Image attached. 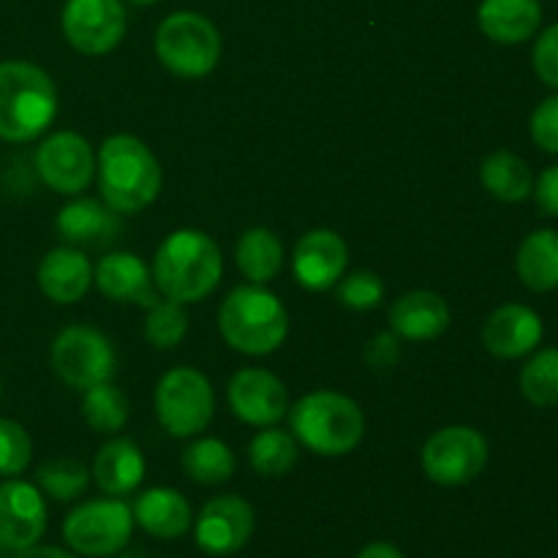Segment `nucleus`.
I'll list each match as a JSON object with an SVG mask.
<instances>
[{
  "label": "nucleus",
  "instance_id": "obj_19",
  "mask_svg": "<svg viewBox=\"0 0 558 558\" xmlns=\"http://www.w3.org/2000/svg\"><path fill=\"white\" fill-rule=\"evenodd\" d=\"M450 305L441 294L414 289L398 298L390 308V327L401 341L423 343L445 336L450 327Z\"/></svg>",
  "mask_w": 558,
  "mask_h": 558
},
{
  "label": "nucleus",
  "instance_id": "obj_43",
  "mask_svg": "<svg viewBox=\"0 0 558 558\" xmlns=\"http://www.w3.org/2000/svg\"><path fill=\"white\" fill-rule=\"evenodd\" d=\"M118 558H142V556H136V554H123V556H118Z\"/></svg>",
  "mask_w": 558,
  "mask_h": 558
},
{
  "label": "nucleus",
  "instance_id": "obj_26",
  "mask_svg": "<svg viewBox=\"0 0 558 558\" xmlns=\"http://www.w3.org/2000/svg\"><path fill=\"white\" fill-rule=\"evenodd\" d=\"M480 180L494 199L507 202V205L529 199L534 191L532 167L512 150L488 153L480 167Z\"/></svg>",
  "mask_w": 558,
  "mask_h": 558
},
{
  "label": "nucleus",
  "instance_id": "obj_11",
  "mask_svg": "<svg viewBox=\"0 0 558 558\" xmlns=\"http://www.w3.org/2000/svg\"><path fill=\"white\" fill-rule=\"evenodd\" d=\"M60 25L76 52L107 54L123 41L129 20L123 0H65Z\"/></svg>",
  "mask_w": 558,
  "mask_h": 558
},
{
  "label": "nucleus",
  "instance_id": "obj_23",
  "mask_svg": "<svg viewBox=\"0 0 558 558\" xmlns=\"http://www.w3.org/2000/svg\"><path fill=\"white\" fill-rule=\"evenodd\" d=\"M131 512H134V523H140L156 539H180L194 526L189 499L174 488L145 490L136 496Z\"/></svg>",
  "mask_w": 558,
  "mask_h": 558
},
{
  "label": "nucleus",
  "instance_id": "obj_6",
  "mask_svg": "<svg viewBox=\"0 0 558 558\" xmlns=\"http://www.w3.org/2000/svg\"><path fill=\"white\" fill-rule=\"evenodd\" d=\"M156 54L172 74L199 80L221 60V33L196 11H174L158 25Z\"/></svg>",
  "mask_w": 558,
  "mask_h": 558
},
{
  "label": "nucleus",
  "instance_id": "obj_2",
  "mask_svg": "<svg viewBox=\"0 0 558 558\" xmlns=\"http://www.w3.org/2000/svg\"><path fill=\"white\" fill-rule=\"evenodd\" d=\"M223 276V259L210 234L202 229H178L169 234L153 259L156 289L178 303H199Z\"/></svg>",
  "mask_w": 558,
  "mask_h": 558
},
{
  "label": "nucleus",
  "instance_id": "obj_8",
  "mask_svg": "<svg viewBox=\"0 0 558 558\" xmlns=\"http://www.w3.org/2000/svg\"><path fill=\"white\" fill-rule=\"evenodd\" d=\"M134 534V512L125 501L90 499L65 515L63 539L76 556L107 558L123 554Z\"/></svg>",
  "mask_w": 558,
  "mask_h": 558
},
{
  "label": "nucleus",
  "instance_id": "obj_7",
  "mask_svg": "<svg viewBox=\"0 0 558 558\" xmlns=\"http://www.w3.org/2000/svg\"><path fill=\"white\" fill-rule=\"evenodd\" d=\"M156 414L161 428L174 439L202 434L216 414V392L207 376L189 365L167 371L156 385Z\"/></svg>",
  "mask_w": 558,
  "mask_h": 558
},
{
  "label": "nucleus",
  "instance_id": "obj_14",
  "mask_svg": "<svg viewBox=\"0 0 558 558\" xmlns=\"http://www.w3.org/2000/svg\"><path fill=\"white\" fill-rule=\"evenodd\" d=\"M47 532V505L36 485L25 480H9L0 485V548H33Z\"/></svg>",
  "mask_w": 558,
  "mask_h": 558
},
{
  "label": "nucleus",
  "instance_id": "obj_4",
  "mask_svg": "<svg viewBox=\"0 0 558 558\" xmlns=\"http://www.w3.org/2000/svg\"><path fill=\"white\" fill-rule=\"evenodd\" d=\"M289 428L300 445L325 458H341L357 450L365 436V414L349 396L316 390L300 398L289 412Z\"/></svg>",
  "mask_w": 558,
  "mask_h": 558
},
{
  "label": "nucleus",
  "instance_id": "obj_18",
  "mask_svg": "<svg viewBox=\"0 0 558 558\" xmlns=\"http://www.w3.org/2000/svg\"><path fill=\"white\" fill-rule=\"evenodd\" d=\"M93 283L112 303L140 305L147 311L161 300V292L153 281V270H147L145 262L129 251H112V254L101 256L93 270Z\"/></svg>",
  "mask_w": 558,
  "mask_h": 558
},
{
  "label": "nucleus",
  "instance_id": "obj_38",
  "mask_svg": "<svg viewBox=\"0 0 558 558\" xmlns=\"http://www.w3.org/2000/svg\"><path fill=\"white\" fill-rule=\"evenodd\" d=\"M401 338L396 332H376L368 343H365V363L374 371H392L401 360Z\"/></svg>",
  "mask_w": 558,
  "mask_h": 558
},
{
  "label": "nucleus",
  "instance_id": "obj_9",
  "mask_svg": "<svg viewBox=\"0 0 558 558\" xmlns=\"http://www.w3.org/2000/svg\"><path fill=\"white\" fill-rule=\"evenodd\" d=\"M488 456V439L477 428L447 425L428 436L423 452H420V461H423V472L430 483L441 485V488H458L485 472Z\"/></svg>",
  "mask_w": 558,
  "mask_h": 558
},
{
  "label": "nucleus",
  "instance_id": "obj_42",
  "mask_svg": "<svg viewBox=\"0 0 558 558\" xmlns=\"http://www.w3.org/2000/svg\"><path fill=\"white\" fill-rule=\"evenodd\" d=\"M129 3H134V5H153V3H158V0H129Z\"/></svg>",
  "mask_w": 558,
  "mask_h": 558
},
{
  "label": "nucleus",
  "instance_id": "obj_40",
  "mask_svg": "<svg viewBox=\"0 0 558 558\" xmlns=\"http://www.w3.org/2000/svg\"><path fill=\"white\" fill-rule=\"evenodd\" d=\"M14 558H80V556L71 554V550L54 548V545H33V548L20 550Z\"/></svg>",
  "mask_w": 558,
  "mask_h": 558
},
{
  "label": "nucleus",
  "instance_id": "obj_32",
  "mask_svg": "<svg viewBox=\"0 0 558 558\" xmlns=\"http://www.w3.org/2000/svg\"><path fill=\"white\" fill-rule=\"evenodd\" d=\"M185 332H189V314H185L183 303L161 298L156 305L147 308L145 338L150 347L158 349V352L178 349L180 343H183Z\"/></svg>",
  "mask_w": 558,
  "mask_h": 558
},
{
  "label": "nucleus",
  "instance_id": "obj_3",
  "mask_svg": "<svg viewBox=\"0 0 558 558\" xmlns=\"http://www.w3.org/2000/svg\"><path fill=\"white\" fill-rule=\"evenodd\" d=\"M58 87L52 76L27 60L0 63V140L31 142L52 125Z\"/></svg>",
  "mask_w": 558,
  "mask_h": 558
},
{
  "label": "nucleus",
  "instance_id": "obj_29",
  "mask_svg": "<svg viewBox=\"0 0 558 558\" xmlns=\"http://www.w3.org/2000/svg\"><path fill=\"white\" fill-rule=\"evenodd\" d=\"M234 452L221 439H196L183 450V472L185 477L199 485H223L232 480Z\"/></svg>",
  "mask_w": 558,
  "mask_h": 558
},
{
  "label": "nucleus",
  "instance_id": "obj_17",
  "mask_svg": "<svg viewBox=\"0 0 558 558\" xmlns=\"http://www.w3.org/2000/svg\"><path fill=\"white\" fill-rule=\"evenodd\" d=\"M545 336L543 319L534 308L505 303L490 311L483 325V347L499 360H521L539 347Z\"/></svg>",
  "mask_w": 558,
  "mask_h": 558
},
{
  "label": "nucleus",
  "instance_id": "obj_20",
  "mask_svg": "<svg viewBox=\"0 0 558 558\" xmlns=\"http://www.w3.org/2000/svg\"><path fill=\"white\" fill-rule=\"evenodd\" d=\"M93 287V267L74 245L52 248L38 265V289L58 305L80 303Z\"/></svg>",
  "mask_w": 558,
  "mask_h": 558
},
{
  "label": "nucleus",
  "instance_id": "obj_5",
  "mask_svg": "<svg viewBox=\"0 0 558 558\" xmlns=\"http://www.w3.org/2000/svg\"><path fill=\"white\" fill-rule=\"evenodd\" d=\"M218 330L234 352L262 357L287 341L289 314L270 289L245 283L232 289L218 308Z\"/></svg>",
  "mask_w": 558,
  "mask_h": 558
},
{
  "label": "nucleus",
  "instance_id": "obj_25",
  "mask_svg": "<svg viewBox=\"0 0 558 558\" xmlns=\"http://www.w3.org/2000/svg\"><path fill=\"white\" fill-rule=\"evenodd\" d=\"M518 278L532 292H554L558 289V232L537 229L526 234L515 256Z\"/></svg>",
  "mask_w": 558,
  "mask_h": 558
},
{
  "label": "nucleus",
  "instance_id": "obj_35",
  "mask_svg": "<svg viewBox=\"0 0 558 558\" xmlns=\"http://www.w3.org/2000/svg\"><path fill=\"white\" fill-rule=\"evenodd\" d=\"M33 458V441L27 430L14 420H0V474L16 477Z\"/></svg>",
  "mask_w": 558,
  "mask_h": 558
},
{
  "label": "nucleus",
  "instance_id": "obj_39",
  "mask_svg": "<svg viewBox=\"0 0 558 558\" xmlns=\"http://www.w3.org/2000/svg\"><path fill=\"white\" fill-rule=\"evenodd\" d=\"M532 196L537 199V207L543 210V216L558 218V163L548 167L539 180H534Z\"/></svg>",
  "mask_w": 558,
  "mask_h": 558
},
{
  "label": "nucleus",
  "instance_id": "obj_37",
  "mask_svg": "<svg viewBox=\"0 0 558 558\" xmlns=\"http://www.w3.org/2000/svg\"><path fill=\"white\" fill-rule=\"evenodd\" d=\"M532 63L539 82L558 90V22L556 25L545 27L537 36L532 49Z\"/></svg>",
  "mask_w": 558,
  "mask_h": 558
},
{
  "label": "nucleus",
  "instance_id": "obj_33",
  "mask_svg": "<svg viewBox=\"0 0 558 558\" xmlns=\"http://www.w3.org/2000/svg\"><path fill=\"white\" fill-rule=\"evenodd\" d=\"M87 483H90V474H87L85 463L76 458H52L38 466V485L44 494L58 501H71L85 494Z\"/></svg>",
  "mask_w": 558,
  "mask_h": 558
},
{
  "label": "nucleus",
  "instance_id": "obj_28",
  "mask_svg": "<svg viewBox=\"0 0 558 558\" xmlns=\"http://www.w3.org/2000/svg\"><path fill=\"white\" fill-rule=\"evenodd\" d=\"M300 447L289 430L265 428L251 439L248 461L259 477H287L298 466Z\"/></svg>",
  "mask_w": 558,
  "mask_h": 558
},
{
  "label": "nucleus",
  "instance_id": "obj_16",
  "mask_svg": "<svg viewBox=\"0 0 558 558\" xmlns=\"http://www.w3.org/2000/svg\"><path fill=\"white\" fill-rule=\"evenodd\" d=\"M349 265V245L332 229H311L298 240L292 254L294 278L308 292H325L343 278Z\"/></svg>",
  "mask_w": 558,
  "mask_h": 558
},
{
  "label": "nucleus",
  "instance_id": "obj_13",
  "mask_svg": "<svg viewBox=\"0 0 558 558\" xmlns=\"http://www.w3.org/2000/svg\"><path fill=\"white\" fill-rule=\"evenodd\" d=\"M254 507L243 496L223 494L207 501L194 521V539L207 556H232L254 537Z\"/></svg>",
  "mask_w": 558,
  "mask_h": 558
},
{
  "label": "nucleus",
  "instance_id": "obj_15",
  "mask_svg": "<svg viewBox=\"0 0 558 558\" xmlns=\"http://www.w3.org/2000/svg\"><path fill=\"white\" fill-rule=\"evenodd\" d=\"M229 407L234 417L248 425L270 428L287 414L289 396L283 381L265 368H243L229 379Z\"/></svg>",
  "mask_w": 558,
  "mask_h": 558
},
{
  "label": "nucleus",
  "instance_id": "obj_1",
  "mask_svg": "<svg viewBox=\"0 0 558 558\" xmlns=\"http://www.w3.org/2000/svg\"><path fill=\"white\" fill-rule=\"evenodd\" d=\"M96 172L104 205L118 216H136L150 207L163 183L161 163L150 147L129 134H114L104 142Z\"/></svg>",
  "mask_w": 558,
  "mask_h": 558
},
{
  "label": "nucleus",
  "instance_id": "obj_36",
  "mask_svg": "<svg viewBox=\"0 0 558 558\" xmlns=\"http://www.w3.org/2000/svg\"><path fill=\"white\" fill-rule=\"evenodd\" d=\"M529 134H532L534 145L539 150L558 156V93L556 96L543 98L534 107L532 120H529Z\"/></svg>",
  "mask_w": 558,
  "mask_h": 558
},
{
  "label": "nucleus",
  "instance_id": "obj_30",
  "mask_svg": "<svg viewBox=\"0 0 558 558\" xmlns=\"http://www.w3.org/2000/svg\"><path fill=\"white\" fill-rule=\"evenodd\" d=\"M521 396L537 409L558 407V349H539L529 357V363L518 376Z\"/></svg>",
  "mask_w": 558,
  "mask_h": 558
},
{
  "label": "nucleus",
  "instance_id": "obj_10",
  "mask_svg": "<svg viewBox=\"0 0 558 558\" xmlns=\"http://www.w3.org/2000/svg\"><path fill=\"white\" fill-rule=\"evenodd\" d=\"M49 363L65 385L85 392L112 379L118 354L101 330L90 325H71L52 341Z\"/></svg>",
  "mask_w": 558,
  "mask_h": 558
},
{
  "label": "nucleus",
  "instance_id": "obj_22",
  "mask_svg": "<svg viewBox=\"0 0 558 558\" xmlns=\"http://www.w3.org/2000/svg\"><path fill=\"white\" fill-rule=\"evenodd\" d=\"M477 25L490 41L515 47L539 33L543 5L539 0H483L477 9Z\"/></svg>",
  "mask_w": 558,
  "mask_h": 558
},
{
  "label": "nucleus",
  "instance_id": "obj_34",
  "mask_svg": "<svg viewBox=\"0 0 558 558\" xmlns=\"http://www.w3.org/2000/svg\"><path fill=\"white\" fill-rule=\"evenodd\" d=\"M338 303L352 311H374L385 300V281L376 272L360 270L338 281Z\"/></svg>",
  "mask_w": 558,
  "mask_h": 558
},
{
  "label": "nucleus",
  "instance_id": "obj_27",
  "mask_svg": "<svg viewBox=\"0 0 558 558\" xmlns=\"http://www.w3.org/2000/svg\"><path fill=\"white\" fill-rule=\"evenodd\" d=\"M234 262L248 283H270L283 265V245L278 234L267 227H251L240 234Z\"/></svg>",
  "mask_w": 558,
  "mask_h": 558
},
{
  "label": "nucleus",
  "instance_id": "obj_21",
  "mask_svg": "<svg viewBox=\"0 0 558 558\" xmlns=\"http://www.w3.org/2000/svg\"><path fill=\"white\" fill-rule=\"evenodd\" d=\"M58 234L74 248H101L118 240L120 221L118 213L109 205L98 199H82L69 202L63 210L58 213Z\"/></svg>",
  "mask_w": 558,
  "mask_h": 558
},
{
  "label": "nucleus",
  "instance_id": "obj_41",
  "mask_svg": "<svg viewBox=\"0 0 558 558\" xmlns=\"http://www.w3.org/2000/svg\"><path fill=\"white\" fill-rule=\"evenodd\" d=\"M357 558H407L392 543H371L360 550Z\"/></svg>",
  "mask_w": 558,
  "mask_h": 558
},
{
  "label": "nucleus",
  "instance_id": "obj_12",
  "mask_svg": "<svg viewBox=\"0 0 558 558\" xmlns=\"http://www.w3.org/2000/svg\"><path fill=\"white\" fill-rule=\"evenodd\" d=\"M36 169L44 183L63 196H76L96 174V156L90 142L76 131H58L47 136L36 153Z\"/></svg>",
  "mask_w": 558,
  "mask_h": 558
},
{
  "label": "nucleus",
  "instance_id": "obj_31",
  "mask_svg": "<svg viewBox=\"0 0 558 558\" xmlns=\"http://www.w3.org/2000/svg\"><path fill=\"white\" fill-rule=\"evenodd\" d=\"M129 398L120 387H114L112 381H104V385L90 387L82 396V417L98 434H118L125 423H129Z\"/></svg>",
  "mask_w": 558,
  "mask_h": 558
},
{
  "label": "nucleus",
  "instance_id": "obj_24",
  "mask_svg": "<svg viewBox=\"0 0 558 558\" xmlns=\"http://www.w3.org/2000/svg\"><path fill=\"white\" fill-rule=\"evenodd\" d=\"M93 480L107 496H129L145 480V456L131 439H109L98 447L96 461H93Z\"/></svg>",
  "mask_w": 558,
  "mask_h": 558
}]
</instances>
